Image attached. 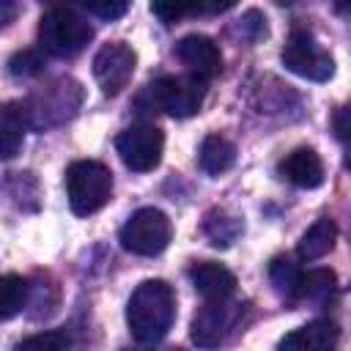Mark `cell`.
<instances>
[{
    "label": "cell",
    "mask_w": 351,
    "mask_h": 351,
    "mask_svg": "<svg viewBox=\"0 0 351 351\" xmlns=\"http://www.w3.org/2000/svg\"><path fill=\"white\" fill-rule=\"evenodd\" d=\"M176 321V291L165 280H145L126 304V324L137 343H159Z\"/></svg>",
    "instance_id": "obj_1"
},
{
    "label": "cell",
    "mask_w": 351,
    "mask_h": 351,
    "mask_svg": "<svg viewBox=\"0 0 351 351\" xmlns=\"http://www.w3.org/2000/svg\"><path fill=\"white\" fill-rule=\"evenodd\" d=\"M93 38L90 22L71 5H52L38 19V44L55 58H74Z\"/></svg>",
    "instance_id": "obj_2"
},
{
    "label": "cell",
    "mask_w": 351,
    "mask_h": 351,
    "mask_svg": "<svg viewBox=\"0 0 351 351\" xmlns=\"http://www.w3.org/2000/svg\"><path fill=\"white\" fill-rule=\"evenodd\" d=\"M112 195V173L96 159L71 162L66 170V197L77 217L96 214Z\"/></svg>",
    "instance_id": "obj_3"
},
{
    "label": "cell",
    "mask_w": 351,
    "mask_h": 351,
    "mask_svg": "<svg viewBox=\"0 0 351 351\" xmlns=\"http://www.w3.org/2000/svg\"><path fill=\"white\" fill-rule=\"evenodd\" d=\"M121 247L132 255H159L170 239H173V225L167 219L165 211L154 208V206H145V208H137L126 225L121 228Z\"/></svg>",
    "instance_id": "obj_4"
},
{
    "label": "cell",
    "mask_w": 351,
    "mask_h": 351,
    "mask_svg": "<svg viewBox=\"0 0 351 351\" xmlns=\"http://www.w3.org/2000/svg\"><path fill=\"white\" fill-rule=\"evenodd\" d=\"M151 96V107L173 115V118H189L200 112L203 99H206V80L197 77H159L148 85L145 90Z\"/></svg>",
    "instance_id": "obj_5"
},
{
    "label": "cell",
    "mask_w": 351,
    "mask_h": 351,
    "mask_svg": "<svg viewBox=\"0 0 351 351\" xmlns=\"http://www.w3.org/2000/svg\"><path fill=\"white\" fill-rule=\"evenodd\" d=\"M115 151L129 170L148 173L162 162L165 134L154 123H134L115 137Z\"/></svg>",
    "instance_id": "obj_6"
},
{
    "label": "cell",
    "mask_w": 351,
    "mask_h": 351,
    "mask_svg": "<svg viewBox=\"0 0 351 351\" xmlns=\"http://www.w3.org/2000/svg\"><path fill=\"white\" fill-rule=\"evenodd\" d=\"M282 66L293 71L296 77L313 80V82H326L335 74V60L329 52H324L315 38L304 30H293L285 49H282Z\"/></svg>",
    "instance_id": "obj_7"
},
{
    "label": "cell",
    "mask_w": 351,
    "mask_h": 351,
    "mask_svg": "<svg viewBox=\"0 0 351 351\" xmlns=\"http://www.w3.org/2000/svg\"><path fill=\"white\" fill-rule=\"evenodd\" d=\"M137 66V52L123 41H110L93 55V77L104 96H118Z\"/></svg>",
    "instance_id": "obj_8"
},
{
    "label": "cell",
    "mask_w": 351,
    "mask_h": 351,
    "mask_svg": "<svg viewBox=\"0 0 351 351\" xmlns=\"http://www.w3.org/2000/svg\"><path fill=\"white\" fill-rule=\"evenodd\" d=\"M233 324H236V310L228 304V299H206V304L192 318L189 337L203 348H214L225 340Z\"/></svg>",
    "instance_id": "obj_9"
},
{
    "label": "cell",
    "mask_w": 351,
    "mask_h": 351,
    "mask_svg": "<svg viewBox=\"0 0 351 351\" xmlns=\"http://www.w3.org/2000/svg\"><path fill=\"white\" fill-rule=\"evenodd\" d=\"M176 58L186 66V71L197 80H214L222 71V52L214 38L203 33H189L176 44Z\"/></svg>",
    "instance_id": "obj_10"
},
{
    "label": "cell",
    "mask_w": 351,
    "mask_h": 351,
    "mask_svg": "<svg viewBox=\"0 0 351 351\" xmlns=\"http://www.w3.org/2000/svg\"><path fill=\"white\" fill-rule=\"evenodd\" d=\"M189 280L203 299H230L236 293V274L214 261H200L189 266Z\"/></svg>",
    "instance_id": "obj_11"
},
{
    "label": "cell",
    "mask_w": 351,
    "mask_h": 351,
    "mask_svg": "<svg viewBox=\"0 0 351 351\" xmlns=\"http://www.w3.org/2000/svg\"><path fill=\"white\" fill-rule=\"evenodd\" d=\"M280 173L299 189H318L324 184V162L313 148H293L282 162Z\"/></svg>",
    "instance_id": "obj_12"
},
{
    "label": "cell",
    "mask_w": 351,
    "mask_h": 351,
    "mask_svg": "<svg viewBox=\"0 0 351 351\" xmlns=\"http://www.w3.org/2000/svg\"><path fill=\"white\" fill-rule=\"evenodd\" d=\"M340 340V329L335 321H326V318H318V321H310L293 332H288L282 340H280V348H293V351H326V348H335Z\"/></svg>",
    "instance_id": "obj_13"
},
{
    "label": "cell",
    "mask_w": 351,
    "mask_h": 351,
    "mask_svg": "<svg viewBox=\"0 0 351 351\" xmlns=\"http://www.w3.org/2000/svg\"><path fill=\"white\" fill-rule=\"evenodd\" d=\"M335 241H337V225H335L329 217H321V219H315V222L304 230V236L299 239L296 255H299L302 261L313 263V261L329 255V252L335 250Z\"/></svg>",
    "instance_id": "obj_14"
},
{
    "label": "cell",
    "mask_w": 351,
    "mask_h": 351,
    "mask_svg": "<svg viewBox=\"0 0 351 351\" xmlns=\"http://www.w3.org/2000/svg\"><path fill=\"white\" fill-rule=\"evenodd\" d=\"M30 126L27 110L22 104H5L3 107V118H0V154L3 159L16 156V151L25 143V129Z\"/></svg>",
    "instance_id": "obj_15"
},
{
    "label": "cell",
    "mask_w": 351,
    "mask_h": 351,
    "mask_svg": "<svg viewBox=\"0 0 351 351\" xmlns=\"http://www.w3.org/2000/svg\"><path fill=\"white\" fill-rule=\"evenodd\" d=\"M197 162H200L203 173H208V176H222V173H228V170L236 165V145H233L228 137H222V134H208V137H203V143H200Z\"/></svg>",
    "instance_id": "obj_16"
},
{
    "label": "cell",
    "mask_w": 351,
    "mask_h": 351,
    "mask_svg": "<svg viewBox=\"0 0 351 351\" xmlns=\"http://www.w3.org/2000/svg\"><path fill=\"white\" fill-rule=\"evenodd\" d=\"M337 291V274L332 269H310L302 271L299 288H296V302H310V304H326Z\"/></svg>",
    "instance_id": "obj_17"
},
{
    "label": "cell",
    "mask_w": 351,
    "mask_h": 351,
    "mask_svg": "<svg viewBox=\"0 0 351 351\" xmlns=\"http://www.w3.org/2000/svg\"><path fill=\"white\" fill-rule=\"evenodd\" d=\"M27 293H30V285H27L25 277H19L14 271L3 274V280H0V307L3 310L0 313H3L5 321L14 318L27 304Z\"/></svg>",
    "instance_id": "obj_18"
},
{
    "label": "cell",
    "mask_w": 351,
    "mask_h": 351,
    "mask_svg": "<svg viewBox=\"0 0 351 351\" xmlns=\"http://www.w3.org/2000/svg\"><path fill=\"white\" fill-rule=\"evenodd\" d=\"M299 277H302V271L296 269V263H291L288 258H274L271 263H269V280H271V285H274V291L280 293V296H285V299H291V302H296V288H299Z\"/></svg>",
    "instance_id": "obj_19"
},
{
    "label": "cell",
    "mask_w": 351,
    "mask_h": 351,
    "mask_svg": "<svg viewBox=\"0 0 351 351\" xmlns=\"http://www.w3.org/2000/svg\"><path fill=\"white\" fill-rule=\"evenodd\" d=\"M239 228L241 225L236 222V217H225V211H211L203 222V230H206V236L211 239L214 247H228L236 239Z\"/></svg>",
    "instance_id": "obj_20"
},
{
    "label": "cell",
    "mask_w": 351,
    "mask_h": 351,
    "mask_svg": "<svg viewBox=\"0 0 351 351\" xmlns=\"http://www.w3.org/2000/svg\"><path fill=\"white\" fill-rule=\"evenodd\" d=\"M49 5H80L101 19H118L126 14L129 0H47Z\"/></svg>",
    "instance_id": "obj_21"
},
{
    "label": "cell",
    "mask_w": 351,
    "mask_h": 351,
    "mask_svg": "<svg viewBox=\"0 0 351 351\" xmlns=\"http://www.w3.org/2000/svg\"><path fill=\"white\" fill-rule=\"evenodd\" d=\"M66 346H71V337L66 335V332H60V329H49V332H38V335H30V337H25V340H19L16 343V348L22 351H60V348H66Z\"/></svg>",
    "instance_id": "obj_22"
},
{
    "label": "cell",
    "mask_w": 351,
    "mask_h": 351,
    "mask_svg": "<svg viewBox=\"0 0 351 351\" xmlns=\"http://www.w3.org/2000/svg\"><path fill=\"white\" fill-rule=\"evenodd\" d=\"M332 132L343 143V167L351 170V104L335 110V115H332Z\"/></svg>",
    "instance_id": "obj_23"
},
{
    "label": "cell",
    "mask_w": 351,
    "mask_h": 351,
    "mask_svg": "<svg viewBox=\"0 0 351 351\" xmlns=\"http://www.w3.org/2000/svg\"><path fill=\"white\" fill-rule=\"evenodd\" d=\"M151 14L162 25H176L181 16L189 14V3L186 0H151Z\"/></svg>",
    "instance_id": "obj_24"
},
{
    "label": "cell",
    "mask_w": 351,
    "mask_h": 351,
    "mask_svg": "<svg viewBox=\"0 0 351 351\" xmlns=\"http://www.w3.org/2000/svg\"><path fill=\"white\" fill-rule=\"evenodd\" d=\"M41 58L33 52V49H22V52H14L11 60H8V71L14 77H33L41 71Z\"/></svg>",
    "instance_id": "obj_25"
},
{
    "label": "cell",
    "mask_w": 351,
    "mask_h": 351,
    "mask_svg": "<svg viewBox=\"0 0 351 351\" xmlns=\"http://www.w3.org/2000/svg\"><path fill=\"white\" fill-rule=\"evenodd\" d=\"M186 3H189V14H195V16H214V14L230 11L239 0H186Z\"/></svg>",
    "instance_id": "obj_26"
},
{
    "label": "cell",
    "mask_w": 351,
    "mask_h": 351,
    "mask_svg": "<svg viewBox=\"0 0 351 351\" xmlns=\"http://www.w3.org/2000/svg\"><path fill=\"white\" fill-rule=\"evenodd\" d=\"M3 25H8L11 19H14V0H3Z\"/></svg>",
    "instance_id": "obj_27"
},
{
    "label": "cell",
    "mask_w": 351,
    "mask_h": 351,
    "mask_svg": "<svg viewBox=\"0 0 351 351\" xmlns=\"http://www.w3.org/2000/svg\"><path fill=\"white\" fill-rule=\"evenodd\" d=\"M335 11L337 14H351V0H335Z\"/></svg>",
    "instance_id": "obj_28"
}]
</instances>
